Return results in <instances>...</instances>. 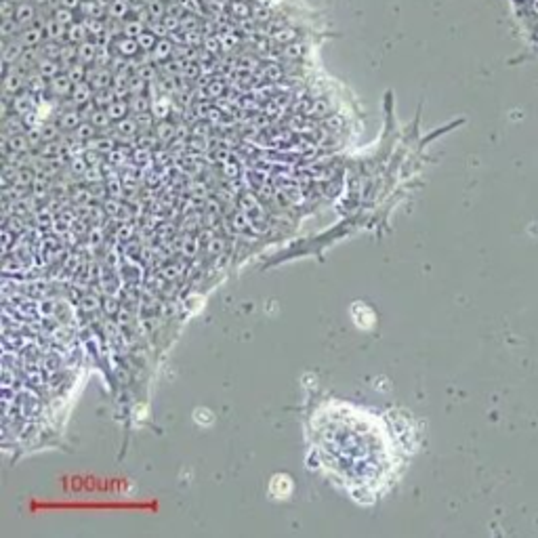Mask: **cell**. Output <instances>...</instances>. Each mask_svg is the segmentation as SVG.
I'll return each instance as SVG.
<instances>
[{
  "label": "cell",
  "mask_w": 538,
  "mask_h": 538,
  "mask_svg": "<svg viewBox=\"0 0 538 538\" xmlns=\"http://www.w3.org/2000/svg\"><path fill=\"white\" fill-rule=\"evenodd\" d=\"M151 103H153V101H149L147 97L135 95V99L131 101V110L135 114H145V112H151Z\"/></svg>",
  "instance_id": "obj_29"
},
{
  "label": "cell",
  "mask_w": 538,
  "mask_h": 538,
  "mask_svg": "<svg viewBox=\"0 0 538 538\" xmlns=\"http://www.w3.org/2000/svg\"><path fill=\"white\" fill-rule=\"evenodd\" d=\"M208 252L210 254H221L223 252V242L219 238H210V242H208Z\"/></svg>",
  "instance_id": "obj_47"
},
{
  "label": "cell",
  "mask_w": 538,
  "mask_h": 538,
  "mask_svg": "<svg viewBox=\"0 0 538 538\" xmlns=\"http://www.w3.org/2000/svg\"><path fill=\"white\" fill-rule=\"evenodd\" d=\"M66 74L74 80V84L86 80V68H84V63H80V61L78 63H72V66L66 70Z\"/></svg>",
  "instance_id": "obj_30"
},
{
  "label": "cell",
  "mask_w": 538,
  "mask_h": 538,
  "mask_svg": "<svg viewBox=\"0 0 538 538\" xmlns=\"http://www.w3.org/2000/svg\"><path fill=\"white\" fill-rule=\"evenodd\" d=\"M84 179L86 181H101V171L97 166H88V171L84 173Z\"/></svg>",
  "instance_id": "obj_48"
},
{
  "label": "cell",
  "mask_w": 538,
  "mask_h": 538,
  "mask_svg": "<svg viewBox=\"0 0 538 538\" xmlns=\"http://www.w3.org/2000/svg\"><path fill=\"white\" fill-rule=\"evenodd\" d=\"M129 11H131V3L129 0H112V3L107 5V17L112 19H124L126 15H129Z\"/></svg>",
  "instance_id": "obj_16"
},
{
  "label": "cell",
  "mask_w": 538,
  "mask_h": 538,
  "mask_svg": "<svg viewBox=\"0 0 538 538\" xmlns=\"http://www.w3.org/2000/svg\"><path fill=\"white\" fill-rule=\"evenodd\" d=\"M208 131H210V126L200 122V124L196 126V129H194V135H196V137H206V135H208Z\"/></svg>",
  "instance_id": "obj_51"
},
{
  "label": "cell",
  "mask_w": 538,
  "mask_h": 538,
  "mask_svg": "<svg viewBox=\"0 0 538 538\" xmlns=\"http://www.w3.org/2000/svg\"><path fill=\"white\" fill-rule=\"evenodd\" d=\"M88 164L86 160H84V156H76V158H72V171L76 173V175H84L86 171H88Z\"/></svg>",
  "instance_id": "obj_39"
},
{
  "label": "cell",
  "mask_w": 538,
  "mask_h": 538,
  "mask_svg": "<svg viewBox=\"0 0 538 538\" xmlns=\"http://www.w3.org/2000/svg\"><path fill=\"white\" fill-rule=\"evenodd\" d=\"M171 57H175V42L171 38H160L156 42V46L151 48V59L153 61H166Z\"/></svg>",
  "instance_id": "obj_10"
},
{
  "label": "cell",
  "mask_w": 538,
  "mask_h": 538,
  "mask_svg": "<svg viewBox=\"0 0 538 538\" xmlns=\"http://www.w3.org/2000/svg\"><path fill=\"white\" fill-rule=\"evenodd\" d=\"M223 91H225L223 80H210V82L206 84V93H208V97H212V99H217L219 95H223Z\"/></svg>",
  "instance_id": "obj_37"
},
{
  "label": "cell",
  "mask_w": 538,
  "mask_h": 538,
  "mask_svg": "<svg viewBox=\"0 0 538 538\" xmlns=\"http://www.w3.org/2000/svg\"><path fill=\"white\" fill-rule=\"evenodd\" d=\"M219 38H221V44H223V50H232L236 44H238V34L234 30H223L219 32Z\"/></svg>",
  "instance_id": "obj_32"
},
{
  "label": "cell",
  "mask_w": 538,
  "mask_h": 538,
  "mask_svg": "<svg viewBox=\"0 0 538 538\" xmlns=\"http://www.w3.org/2000/svg\"><path fill=\"white\" fill-rule=\"evenodd\" d=\"M303 50H305V46H301V44H288L286 46V50H284V55L286 57H290V59H297V57H301L303 55Z\"/></svg>",
  "instance_id": "obj_45"
},
{
  "label": "cell",
  "mask_w": 538,
  "mask_h": 538,
  "mask_svg": "<svg viewBox=\"0 0 538 538\" xmlns=\"http://www.w3.org/2000/svg\"><path fill=\"white\" fill-rule=\"evenodd\" d=\"M297 38H299V34L292 28H280L278 32H274V40L280 44H290V42L297 40Z\"/></svg>",
  "instance_id": "obj_26"
},
{
  "label": "cell",
  "mask_w": 538,
  "mask_h": 538,
  "mask_svg": "<svg viewBox=\"0 0 538 538\" xmlns=\"http://www.w3.org/2000/svg\"><path fill=\"white\" fill-rule=\"evenodd\" d=\"M105 110H107V114H110V118H112L114 122H118V120H122V118L129 116L131 103H129V101H124V99H116V101H112V103H110Z\"/></svg>",
  "instance_id": "obj_15"
},
{
  "label": "cell",
  "mask_w": 538,
  "mask_h": 538,
  "mask_svg": "<svg viewBox=\"0 0 538 538\" xmlns=\"http://www.w3.org/2000/svg\"><path fill=\"white\" fill-rule=\"evenodd\" d=\"M23 86H25V76L17 74V70L5 76V95H9V93L11 95H19Z\"/></svg>",
  "instance_id": "obj_13"
},
{
  "label": "cell",
  "mask_w": 538,
  "mask_h": 538,
  "mask_svg": "<svg viewBox=\"0 0 538 538\" xmlns=\"http://www.w3.org/2000/svg\"><path fill=\"white\" fill-rule=\"evenodd\" d=\"M137 76H139V78H143L145 82H149L153 76H156V72H153V68L149 66V63H145V66H137Z\"/></svg>",
  "instance_id": "obj_44"
},
{
  "label": "cell",
  "mask_w": 538,
  "mask_h": 538,
  "mask_svg": "<svg viewBox=\"0 0 538 538\" xmlns=\"http://www.w3.org/2000/svg\"><path fill=\"white\" fill-rule=\"evenodd\" d=\"M38 15L36 5H32V0H25V3H17V11H15V19L21 28H28V25H34V19Z\"/></svg>",
  "instance_id": "obj_3"
},
{
  "label": "cell",
  "mask_w": 538,
  "mask_h": 538,
  "mask_svg": "<svg viewBox=\"0 0 538 538\" xmlns=\"http://www.w3.org/2000/svg\"><path fill=\"white\" fill-rule=\"evenodd\" d=\"M204 38H206V34L202 32V28H198V30H185V44L187 46H194V48L202 46L204 44Z\"/></svg>",
  "instance_id": "obj_27"
},
{
  "label": "cell",
  "mask_w": 538,
  "mask_h": 538,
  "mask_svg": "<svg viewBox=\"0 0 538 538\" xmlns=\"http://www.w3.org/2000/svg\"><path fill=\"white\" fill-rule=\"evenodd\" d=\"M97 53H99V44L97 42L86 40V42L78 44V61L84 63V66H91V63H95Z\"/></svg>",
  "instance_id": "obj_14"
},
{
  "label": "cell",
  "mask_w": 538,
  "mask_h": 538,
  "mask_svg": "<svg viewBox=\"0 0 538 538\" xmlns=\"http://www.w3.org/2000/svg\"><path fill=\"white\" fill-rule=\"evenodd\" d=\"M169 110H171V101L169 99H156L151 103V114L156 118H166V116H169Z\"/></svg>",
  "instance_id": "obj_31"
},
{
  "label": "cell",
  "mask_w": 538,
  "mask_h": 538,
  "mask_svg": "<svg viewBox=\"0 0 538 538\" xmlns=\"http://www.w3.org/2000/svg\"><path fill=\"white\" fill-rule=\"evenodd\" d=\"M78 11L84 13V17H101L103 11H107V9H103V5H101L99 0H82Z\"/></svg>",
  "instance_id": "obj_18"
},
{
  "label": "cell",
  "mask_w": 538,
  "mask_h": 538,
  "mask_svg": "<svg viewBox=\"0 0 538 538\" xmlns=\"http://www.w3.org/2000/svg\"><path fill=\"white\" fill-rule=\"evenodd\" d=\"M244 3H248V0H244Z\"/></svg>",
  "instance_id": "obj_55"
},
{
  "label": "cell",
  "mask_w": 538,
  "mask_h": 538,
  "mask_svg": "<svg viewBox=\"0 0 538 538\" xmlns=\"http://www.w3.org/2000/svg\"><path fill=\"white\" fill-rule=\"evenodd\" d=\"M229 13L236 15L238 19H248L252 9L248 3H244V0H229Z\"/></svg>",
  "instance_id": "obj_22"
},
{
  "label": "cell",
  "mask_w": 538,
  "mask_h": 538,
  "mask_svg": "<svg viewBox=\"0 0 538 538\" xmlns=\"http://www.w3.org/2000/svg\"><path fill=\"white\" fill-rule=\"evenodd\" d=\"M42 28H44V34H46L48 40H55V42L68 40V28H66V25H61L57 19L48 17V19L44 21Z\"/></svg>",
  "instance_id": "obj_8"
},
{
  "label": "cell",
  "mask_w": 538,
  "mask_h": 538,
  "mask_svg": "<svg viewBox=\"0 0 538 538\" xmlns=\"http://www.w3.org/2000/svg\"><path fill=\"white\" fill-rule=\"evenodd\" d=\"M82 116H80V110H70V112H63L59 116V129L61 131H76L78 126L82 124Z\"/></svg>",
  "instance_id": "obj_12"
},
{
  "label": "cell",
  "mask_w": 538,
  "mask_h": 538,
  "mask_svg": "<svg viewBox=\"0 0 538 538\" xmlns=\"http://www.w3.org/2000/svg\"><path fill=\"white\" fill-rule=\"evenodd\" d=\"M114 48H116V53L120 57H126V59H131V57L141 53L137 38H129V36H122L120 40H114Z\"/></svg>",
  "instance_id": "obj_4"
},
{
  "label": "cell",
  "mask_w": 538,
  "mask_h": 538,
  "mask_svg": "<svg viewBox=\"0 0 538 538\" xmlns=\"http://www.w3.org/2000/svg\"><path fill=\"white\" fill-rule=\"evenodd\" d=\"M164 25L169 28V32H177V30H181V17H177V15H169L166 13V17L162 19Z\"/></svg>",
  "instance_id": "obj_43"
},
{
  "label": "cell",
  "mask_w": 538,
  "mask_h": 538,
  "mask_svg": "<svg viewBox=\"0 0 538 538\" xmlns=\"http://www.w3.org/2000/svg\"><path fill=\"white\" fill-rule=\"evenodd\" d=\"M105 210H107L110 214H118V210H120V204H118L116 200H107V202H105Z\"/></svg>",
  "instance_id": "obj_50"
},
{
  "label": "cell",
  "mask_w": 538,
  "mask_h": 538,
  "mask_svg": "<svg viewBox=\"0 0 538 538\" xmlns=\"http://www.w3.org/2000/svg\"><path fill=\"white\" fill-rule=\"evenodd\" d=\"M137 131H139V122H137V118L133 116V118H122V120H118L116 122V133L118 135H122L124 139H131V137H135L137 135Z\"/></svg>",
  "instance_id": "obj_17"
},
{
  "label": "cell",
  "mask_w": 538,
  "mask_h": 538,
  "mask_svg": "<svg viewBox=\"0 0 538 538\" xmlns=\"http://www.w3.org/2000/svg\"><path fill=\"white\" fill-rule=\"evenodd\" d=\"M196 252H198V240L191 238V236H185V240H183V254H187V257H194Z\"/></svg>",
  "instance_id": "obj_41"
},
{
  "label": "cell",
  "mask_w": 538,
  "mask_h": 538,
  "mask_svg": "<svg viewBox=\"0 0 538 538\" xmlns=\"http://www.w3.org/2000/svg\"><path fill=\"white\" fill-rule=\"evenodd\" d=\"M97 137V126L88 120V122H84V124H80L78 129L74 131V139H80V141H91V139H95Z\"/></svg>",
  "instance_id": "obj_21"
},
{
  "label": "cell",
  "mask_w": 538,
  "mask_h": 538,
  "mask_svg": "<svg viewBox=\"0 0 538 538\" xmlns=\"http://www.w3.org/2000/svg\"><path fill=\"white\" fill-rule=\"evenodd\" d=\"M137 42L141 46V53H151V48L156 46V42H158V36L153 34L151 30H145L143 34L137 36Z\"/></svg>",
  "instance_id": "obj_23"
},
{
  "label": "cell",
  "mask_w": 538,
  "mask_h": 538,
  "mask_svg": "<svg viewBox=\"0 0 538 538\" xmlns=\"http://www.w3.org/2000/svg\"><path fill=\"white\" fill-rule=\"evenodd\" d=\"M118 97H116V93H114V88L110 86V88H101V91H95V97H93V101L97 103V107H107L112 101H116Z\"/></svg>",
  "instance_id": "obj_24"
},
{
  "label": "cell",
  "mask_w": 538,
  "mask_h": 538,
  "mask_svg": "<svg viewBox=\"0 0 538 538\" xmlns=\"http://www.w3.org/2000/svg\"><path fill=\"white\" fill-rule=\"evenodd\" d=\"M120 189H122L120 187V181H112L110 183V191H112V194H120Z\"/></svg>",
  "instance_id": "obj_53"
},
{
  "label": "cell",
  "mask_w": 538,
  "mask_h": 538,
  "mask_svg": "<svg viewBox=\"0 0 538 538\" xmlns=\"http://www.w3.org/2000/svg\"><path fill=\"white\" fill-rule=\"evenodd\" d=\"M145 30H147V23L141 21V19H131V21H126L122 25V34L129 36V38H137L139 34H143Z\"/></svg>",
  "instance_id": "obj_19"
},
{
  "label": "cell",
  "mask_w": 538,
  "mask_h": 538,
  "mask_svg": "<svg viewBox=\"0 0 538 538\" xmlns=\"http://www.w3.org/2000/svg\"><path fill=\"white\" fill-rule=\"evenodd\" d=\"M80 3H82V0H61V7H68L72 11H78L80 9Z\"/></svg>",
  "instance_id": "obj_52"
},
{
  "label": "cell",
  "mask_w": 538,
  "mask_h": 538,
  "mask_svg": "<svg viewBox=\"0 0 538 538\" xmlns=\"http://www.w3.org/2000/svg\"><path fill=\"white\" fill-rule=\"evenodd\" d=\"M116 236H118V240H122V242H129V240L135 236V227H133L131 223H122V225L118 227Z\"/></svg>",
  "instance_id": "obj_40"
},
{
  "label": "cell",
  "mask_w": 538,
  "mask_h": 538,
  "mask_svg": "<svg viewBox=\"0 0 538 538\" xmlns=\"http://www.w3.org/2000/svg\"><path fill=\"white\" fill-rule=\"evenodd\" d=\"M15 11H17V3L15 0H3V7H0V17L5 19H15Z\"/></svg>",
  "instance_id": "obj_33"
},
{
  "label": "cell",
  "mask_w": 538,
  "mask_h": 538,
  "mask_svg": "<svg viewBox=\"0 0 538 538\" xmlns=\"http://www.w3.org/2000/svg\"><path fill=\"white\" fill-rule=\"evenodd\" d=\"M44 28L42 25H28V28H23L21 34H19V40L25 48H36L40 46V42L44 40Z\"/></svg>",
  "instance_id": "obj_1"
},
{
  "label": "cell",
  "mask_w": 538,
  "mask_h": 538,
  "mask_svg": "<svg viewBox=\"0 0 538 538\" xmlns=\"http://www.w3.org/2000/svg\"><path fill=\"white\" fill-rule=\"evenodd\" d=\"M103 309H105L110 315H118V311H120V305H118V301L114 299V297H107V299H105V303H103Z\"/></svg>",
  "instance_id": "obj_46"
},
{
  "label": "cell",
  "mask_w": 538,
  "mask_h": 538,
  "mask_svg": "<svg viewBox=\"0 0 538 538\" xmlns=\"http://www.w3.org/2000/svg\"><path fill=\"white\" fill-rule=\"evenodd\" d=\"M36 70L40 72L46 80H53L55 76H59L63 72V63L59 59H50V57H42L40 61H38V66Z\"/></svg>",
  "instance_id": "obj_9"
},
{
  "label": "cell",
  "mask_w": 538,
  "mask_h": 538,
  "mask_svg": "<svg viewBox=\"0 0 538 538\" xmlns=\"http://www.w3.org/2000/svg\"><path fill=\"white\" fill-rule=\"evenodd\" d=\"M265 72H267V76H269V78H272V80H278L280 76H282V70H280L278 66H267V70H265Z\"/></svg>",
  "instance_id": "obj_49"
},
{
  "label": "cell",
  "mask_w": 538,
  "mask_h": 538,
  "mask_svg": "<svg viewBox=\"0 0 538 538\" xmlns=\"http://www.w3.org/2000/svg\"><path fill=\"white\" fill-rule=\"evenodd\" d=\"M156 133H158V137H160L162 141H169V139H173V137L177 135V129H175L173 124H169V122H162V124L158 126V131H156Z\"/></svg>",
  "instance_id": "obj_38"
},
{
  "label": "cell",
  "mask_w": 538,
  "mask_h": 538,
  "mask_svg": "<svg viewBox=\"0 0 538 538\" xmlns=\"http://www.w3.org/2000/svg\"><path fill=\"white\" fill-rule=\"evenodd\" d=\"M80 307L84 311H97L99 309V299L95 297V294H84V297L80 299Z\"/></svg>",
  "instance_id": "obj_35"
},
{
  "label": "cell",
  "mask_w": 538,
  "mask_h": 538,
  "mask_svg": "<svg viewBox=\"0 0 538 538\" xmlns=\"http://www.w3.org/2000/svg\"><path fill=\"white\" fill-rule=\"evenodd\" d=\"M9 244H11V234L5 232V250H9Z\"/></svg>",
  "instance_id": "obj_54"
},
{
  "label": "cell",
  "mask_w": 538,
  "mask_h": 538,
  "mask_svg": "<svg viewBox=\"0 0 538 538\" xmlns=\"http://www.w3.org/2000/svg\"><path fill=\"white\" fill-rule=\"evenodd\" d=\"M23 53H25V46L21 44L19 38H11V40H5L3 42V61L17 63Z\"/></svg>",
  "instance_id": "obj_5"
},
{
  "label": "cell",
  "mask_w": 538,
  "mask_h": 538,
  "mask_svg": "<svg viewBox=\"0 0 538 538\" xmlns=\"http://www.w3.org/2000/svg\"><path fill=\"white\" fill-rule=\"evenodd\" d=\"M147 30H151L158 38H169V36H171V32H169V28L164 25V21H149V23H147Z\"/></svg>",
  "instance_id": "obj_36"
},
{
  "label": "cell",
  "mask_w": 538,
  "mask_h": 538,
  "mask_svg": "<svg viewBox=\"0 0 538 538\" xmlns=\"http://www.w3.org/2000/svg\"><path fill=\"white\" fill-rule=\"evenodd\" d=\"M50 84H48V91L53 93L55 97H68V95H72V91H74V80L70 78L68 74H59V76H55L53 80H48Z\"/></svg>",
  "instance_id": "obj_2"
},
{
  "label": "cell",
  "mask_w": 538,
  "mask_h": 538,
  "mask_svg": "<svg viewBox=\"0 0 538 538\" xmlns=\"http://www.w3.org/2000/svg\"><path fill=\"white\" fill-rule=\"evenodd\" d=\"M88 120H91V122L97 126V129H105V126H110V124L114 122V120L110 118L107 110H101V107H97V110L93 112V116L88 118Z\"/></svg>",
  "instance_id": "obj_28"
},
{
  "label": "cell",
  "mask_w": 538,
  "mask_h": 538,
  "mask_svg": "<svg viewBox=\"0 0 538 538\" xmlns=\"http://www.w3.org/2000/svg\"><path fill=\"white\" fill-rule=\"evenodd\" d=\"M202 28L200 25V19L196 17V13H185L181 17V30H198Z\"/></svg>",
  "instance_id": "obj_34"
},
{
  "label": "cell",
  "mask_w": 538,
  "mask_h": 538,
  "mask_svg": "<svg viewBox=\"0 0 538 538\" xmlns=\"http://www.w3.org/2000/svg\"><path fill=\"white\" fill-rule=\"evenodd\" d=\"M223 175H225L227 179H236V177L240 175V164H238V162H232V160H227V162L223 164Z\"/></svg>",
  "instance_id": "obj_42"
},
{
  "label": "cell",
  "mask_w": 538,
  "mask_h": 538,
  "mask_svg": "<svg viewBox=\"0 0 538 538\" xmlns=\"http://www.w3.org/2000/svg\"><path fill=\"white\" fill-rule=\"evenodd\" d=\"M240 210H244L250 221H263V210L252 194H244L240 198Z\"/></svg>",
  "instance_id": "obj_7"
},
{
  "label": "cell",
  "mask_w": 538,
  "mask_h": 538,
  "mask_svg": "<svg viewBox=\"0 0 538 538\" xmlns=\"http://www.w3.org/2000/svg\"><path fill=\"white\" fill-rule=\"evenodd\" d=\"M72 101L76 105H82V103H86V101H93V97H95V88H93V84L88 82V80H82V82H76L74 84V91H72Z\"/></svg>",
  "instance_id": "obj_6"
},
{
  "label": "cell",
  "mask_w": 538,
  "mask_h": 538,
  "mask_svg": "<svg viewBox=\"0 0 538 538\" xmlns=\"http://www.w3.org/2000/svg\"><path fill=\"white\" fill-rule=\"evenodd\" d=\"M88 28L84 21H74L72 25H68V42L72 44H82L88 40Z\"/></svg>",
  "instance_id": "obj_11"
},
{
  "label": "cell",
  "mask_w": 538,
  "mask_h": 538,
  "mask_svg": "<svg viewBox=\"0 0 538 538\" xmlns=\"http://www.w3.org/2000/svg\"><path fill=\"white\" fill-rule=\"evenodd\" d=\"M53 19H57L61 25H66V28H68V25H72V23L76 21V17H74V11H72V9H68V7H61V5H59L55 11H53Z\"/></svg>",
  "instance_id": "obj_25"
},
{
  "label": "cell",
  "mask_w": 538,
  "mask_h": 538,
  "mask_svg": "<svg viewBox=\"0 0 538 538\" xmlns=\"http://www.w3.org/2000/svg\"><path fill=\"white\" fill-rule=\"evenodd\" d=\"M145 9H147V13H149L151 21H162V19L166 17V7H164L162 0H147V3H145Z\"/></svg>",
  "instance_id": "obj_20"
}]
</instances>
